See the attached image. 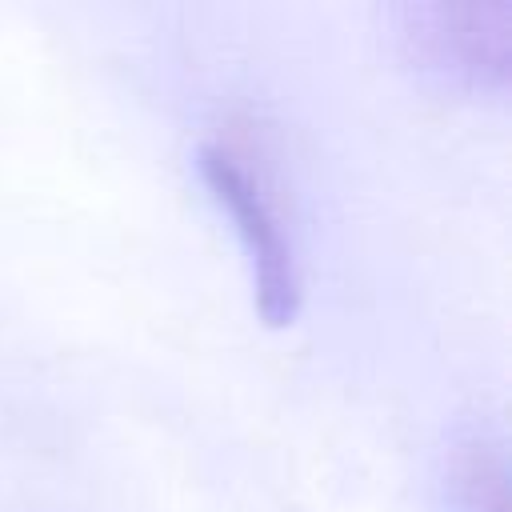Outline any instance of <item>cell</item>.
I'll use <instances>...</instances> for the list:
<instances>
[{
  "mask_svg": "<svg viewBox=\"0 0 512 512\" xmlns=\"http://www.w3.org/2000/svg\"><path fill=\"white\" fill-rule=\"evenodd\" d=\"M200 164H204V176H208L212 192L220 196V204H228V212L236 216V228H240L244 248L252 256L256 304H260L264 320H272V324L292 320L296 300H300L296 256H292L280 212H276L260 172H252L248 152L232 140L204 144Z\"/></svg>",
  "mask_w": 512,
  "mask_h": 512,
  "instance_id": "obj_1",
  "label": "cell"
}]
</instances>
